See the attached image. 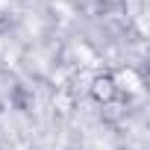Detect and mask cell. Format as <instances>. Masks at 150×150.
<instances>
[{"label":"cell","mask_w":150,"mask_h":150,"mask_svg":"<svg viewBox=\"0 0 150 150\" xmlns=\"http://www.w3.org/2000/svg\"><path fill=\"white\" fill-rule=\"evenodd\" d=\"M88 97L97 103V106H106L112 100L121 97V86H118V77L112 71H97L91 83H88Z\"/></svg>","instance_id":"cell-1"},{"label":"cell","mask_w":150,"mask_h":150,"mask_svg":"<svg viewBox=\"0 0 150 150\" xmlns=\"http://www.w3.org/2000/svg\"><path fill=\"white\" fill-rule=\"evenodd\" d=\"M127 115H129V100H127L124 94H121L118 100H112V103L100 106V118H103L106 124H121Z\"/></svg>","instance_id":"cell-2"},{"label":"cell","mask_w":150,"mask_h":150,"mask_svg":"<svg viewBox=\"0 0 150 150\" xmlns=\"http://www.w3.org/2000/svg\"><path fill=\"white\" fill-rule=\"evenodd\" d=\"M97 3H100V6H121L124 0H97Z\"/></svg>","instance_id":"cell-3"}]
</instances>
